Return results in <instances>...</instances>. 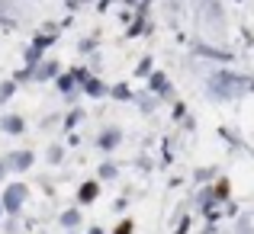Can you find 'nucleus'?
I'll use <instances>...</instances> for the list:
<instances>
[{"label": "nucleus", "mask_w": 254, "mask_h": 234, "mask_svg": "<svg viewBox=\"0 0 254 234\" xmlns=\"http://www.w3.org/2000/svg\"><path fill=\"white\" fill-rule=\"evenodd\" d=\"M254 87V80L248 74H238V71H216V74L209 77V84H206V90H209L212 99H238L245 96Z\"/></svg>", "instance_id": "1"}, {"label": "nucleus", "mask_w": 254, "mask_h": 234, "mask_svg": "<svg viewBox=\"0 0 254 234\" xmlns=\"http://www.w3.org/2000/svg\"><path fill=\"white\" fill-rule=\"evenodd\" d=\"M29 199V186L26 183H10L0 196V205H3V215H19V209L26 205Z\"/></svg>", "instance_id": "2"}, {"label": "nucleus", "mask_w": 254, "mask_h": 234, "mask_svg": "<svg viewBox=\"0 0 254 234\" xmlns=\"http://www.w3.org/2000/svg\"><path fill=\"white\" fill-rule=\"evenodd\" d=\"M32 164H36V154H32L29 148H23V151H10V154L3 157V167H6L10 173H26Z\"/></svg>", "instance_id": "3"}, {"label": "nucleus", "mask_w": 254, "mask_h": 234, "mask_svg": "<svg viewBox=\"0 0 254 234\" xmlns=\"http://www.w3.org/2000/svg\"><path fill=\"white\" fill-rule=\"evenodd\" d=\"M55 84H58V93H62L64 99H71V103L81 96V84H77L74 71H64V74H58V77H55Z\"/></svg>", "instance_id": "4"}, {"label": "nucleus", "mask_w": 254, "mask_h": 234, "mask_svg": "<svg viewBox=\"0 0 254 234\" xmlns=\"http://www.w3.org/2000/svg\"><path fill=\"white\" fill-rule=\"evenodd\" d=\"M119 144H123V129H116V125H110V129H103L97 135V148L100 151H116Z\"/></svg>", "instance_id": "5"}, {"label": "nucleus", "mask_w": 254, "mask_h": 234, "mask_svg": "<svg viewBox=\"0 0 254 234\" xmlns=\"http://www.w3.org/2000/svg\"><path fill=\"white\" fill-rule=\"evenodd\" d=\"M148 90H151V96L168 99V96H171V84H168V77H164L161 71H151V74H148Z\"/></svg>", "instance_id": "6"}, {"label": "nucleus", "mask_w": 254, "mask_h": 234, "mask_svg": "<svg viewBox=\"0 0 254 234\" xmlns=\"http://www.w3.org/2000/svg\"><path fill=\"white\" fill-rule=\"evenodd\" d=\"M100 199V180H84L81 189H77V202L81 205H93Z\"/></svg>", "instance_id": "7"}, {"label": "nucleus", "mask_w": 254, "mask_h": 234, "mask_svg": "<svg viewBox=\"0 0 254 234\" xmlns=\"http://www.w3.org/2000/svg\"><path fill=\"white\" fill-rule=\"evenodd\" d=\"M58 74H62L58 61H39L36 68H32V80H55Z\"/></svg>", "instance_id": "8"}, {"label": "nucleus", "mask_w": 254, "mask_h": 234, "mask_svg": "<svg viewBox=\"0 0 254 234\" xmlns=\"http://www.w3.org/2000/svg\"><path fill=\"white\" fill-rule=\"evenodd\" d=\"M81 93H84V96H90V99H103V96H110V87H106L100 77H90L81 87Z\"/></svg>", "instance_id": "9"}, {"label": "nucleus", "mask_w": 254, "mask_h": 234, "mask_svg": "<svg viewBox=\"0 0 254 234\" xmlns=\"http://www.w3.org/2000/svg\"><path fill=\"white\" fill-rule=\"evenodd\" d=\"M0 129H3L6 135H23L26 122H23V116H3V119H0Z\"/></svg>", "instance_id": "10"}, {"label": "nucleus", "mask_w": 254, "mask_h": 234, "mask_svg": "<svg viewBox=\"0 0 254 234\" xmlns=\"http://www.w3.org/2000/svg\"><path fill=\"white\" fill-rule=\"evenodd\" d=\"M58 225H62L64 231H77V225H81V209H64L62 215H58Z\"/></svg>", "instance_id": "11"}, {"label": "nucleus", "mask_w": 254, "mask_h": 234, "mask_svg": "<svg viewBox=\"0 0 254 234\" xmlns=\"http://www.w3.org/2000/svg\"><path fill=\"white\" fill-rule=\"evenodd\" d=\"M193 48H196V55H206V58H219V61H229V51H222V48H209L206 42H196Z\"/></svg>", "instance_id": "12"}, {"label": "nucleus", "mask_w": 254, "mask_h": 234, "mask_svg": "<svg viewBox=\"0 0 254 234\" xmlns=\"http://www.w3.org/2000/svg\"><path fill=\"white\" fill-rule=\"evenodd\" d=\"M110 96H113V99H126V103H129V99H135V96H132V90H129L126 84H116V87H110Z\"/></svg>", "instance_id": "13"}, {"label": "nucleus", "mask_w": 254, "mask_h": 234, "mask_svg": "<svg viewBox=\"0 0 254 234\" xmlns=\"http://www.w3.org/2000/svg\"><path fill=\"white\" fill-rule=\"evenodd\" d=\"M62 157H64V148H62V144H52V148L45 151V160H49V164H62Z\"/></svg>", "instance_id": "14"}, {"label": "nucleus", "mask_w": 254, "mask_h": 234, "mask_svg": "<svg viewBox=\"0 0 254 234\" xmlns=\"http://www.w3.org/2000/svg\"><path fill=\"white\" fill-rule=\"evenodd\" d=\"M13 93H16V80H3V84H0V103H3V99H13Z\"/></svg>", "instance_id": "15"}, {"label": "nucleus", "mask_w": 254, "mask_h": 234, "mask_svg": "<svg viewBox=\"0 0 254 234\" xmlns=\"http://www.w3.org/2000/svg\"><path fill=\"white\" fill-rule=\"evenodd\" d=\"M116 164H103V167H100V170H97V177L100 180H116Z\"/></svg>", "instance_id": "16"}, {"label": "nucleus", "mask_w": 254, "mask_h": 234, "mask_svg": "<svg viewBox=\"0 0 254 234\" xmlns=\"http://www.w3.org/2000/svg\"><path fill=\"white\" fill-rule=\"evenodd\" d=\"M77 122H81V109H74V112H68V116H64V129H68V132L74 129Z\"/></svg>", "instance_id": "17"}, {"label": "nucleus", "mask_w": 254, "mask_h": 234, "mask_svg": "<svg viewBox=\"0 0 254 234\" xmlns=\"http://www.w3.org/2000/svg\"><path fill=\"white\" fill-rule=\"evenodd\" d=\"M148 74H151V58H142V61H138L135 77H148Z\"/></svg>", "instance_id": "18"}, {"label": "nucleus", "mask_w": 254, "mask_h": 234, "mask_svg": "<svg viewBox=\"0 0 254 234\" xmlns=\"http://www.w3.org/2000/svg\"><path fill=\"white\" fill-rule=\"evenodd\" d=\"M13 80H16V84H26V80H32V68H23V71H16V74H13Z\"/></svg>", "instance_id": "19"}, {"label": "nucleus", "mask_w": 254, "mask_h": 234, "mask_svg": "<svg viewBox=\"0 0 254 234\" xmlns=\"http://www.w3.org/2000/svg\"><path fill=\"white\" fill-rule=\"evenodd\" d=\"M113 234H132V222H129V218H123V222L116 225V231H113Z\"/></svg>", "instance_id": "20"}, {"label": "nucleus", "mask_w": 254, "mask_h": 234, "mask_svg": "<svg viewBox=\"0 0 254 234\" xmlns=\"http://www.w3.org/2000/svg\"><path fill=\"white\" fill-rule=\"evenodd\" d=\"M190 225H193V222H190V218H184V222H180V225H177V231H174V234H187V231H190Z\"/></svg>", "instance_id": "21"}, {"label": "nucleus", "mask_w": 254, "mask_h": 234, "mask_svg": "<svg viewBox=\"0 0 254 234\" xmlns=\"http://www.w3.org/2000/svg\"><path fill=\"white\" fill-rule=\"evenodd\" d=\"M212 177V170H209V167H203V170H196V180H209Z\"/></svg>", "instance_id": "22"}, {"label": "nucleus", "mask_w": 254, "mask_h": 234, "mask_svg": "<svg viewBox=\"0 0 254 234\" xmlns=\"http://www.w3.org/2000/svg\"><path fill=\"white\" fill-rule=\"evenodd\" d=\"M55 122H58V116H49V119H42V129H52Z\"/></svg>", "instance_id": "23"}, {"label": "nucleus", "mask_w": 254, "mask_h": 234, "mask_svg": "<svg viewBox=\"0 0 254 234\" xmlns=\"http://www.w3.org/2000/svg\"><path fill=\"white\" fill-rule=\"evenodd\" d=\"M77 48H81V51H93V42H90V39H84V42L77 45Z\"/></svg>", "instance_id": "24"}, {"label": "nucleus", "mask_w": 254, "mask_h": 234, "mask_svg": "<svg viewBox=\"0 0 254 234\" xmlns=\"http://www.w3.org/2000/svg\"><path fill=\"white\" fill-rule=\"evenodd\" d=\"M3 177H6V167H3V160H0V183H3Z\"/></svg>", "instance_id": "25"}, {"label": "nucleus", "mask_w": 254, "mask_h": 234, "mask_svg": "<svg viewBox=\"0 0 254 234\" xmlns=\"http://www.w3.org/2000/svg\"><path fill=\"white\" fill-rule=\"evenodd\" d=\"M87 234H103V228H90V231H87Z\"/></svg>", "instance_id": "26"}, {"label": "nucleus", "mask_w": 254, "mask_h": 234, "mask_svg": "<svg viewBox=\"0 0 254 234\" xmlns=\"http://www.w3.org/2000/svg\"><path fill=\"white\" fill-rule=\"evenodd\" d=\"M0 218H3V205H0Z\"/></svg>", "instance_id": "27"}, {"label": "nucleus", "mask_w": 254, "mask_h": 234, "mask_svg": "<svg viewBox=\"0 0 254 234\" xmlns=\"http://www.w3.org/2000/svg\"><path fill=\"white\" fill-rule=\"evenodd\" d=\"M68 234H77V231H68Z\"/></svg>", "instance_id": "28"}]
</instances>
